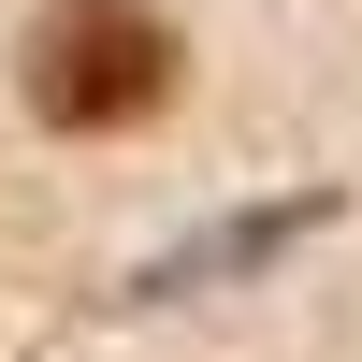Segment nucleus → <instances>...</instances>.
Instances as JSON below:
<instances>
[{
    "instance_id": "f257e3e1",
    "label": "nucleus",
    "mask_w": 362,
    "mask_h": 362,
    "mask_svg": "<svg viewBox=\"0 0 362 362\" xmlns=\"http://www.w3.org/2000/svg\"><path fill=\"white\" fill-rule=\"evenodd\" d=\"M29 102L58 131H131V116L174 102V29L145 0H58L29 29Z\"/></svg>"
}]
</instances>
